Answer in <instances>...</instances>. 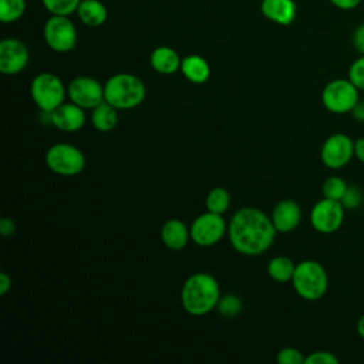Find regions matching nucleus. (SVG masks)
Returning <instances> with one entry per match:
<instances>
[{
	"label": "nucleus",
	"instance_id": "obj_1",
	"mask_svg": "<svg viewBox=\"0 0 364 364\" xmlns=\"http://www.w3.org/2000/svg\"><path fill=\"white\" fill-rule=\"evenodd\" d=\"M228 232L236 252L246 256H257L272 246L277 230L272 218L262 210L243 208L232 216Z\"/></svg>",
	"mask_w": 364,
	"mask_h": 364
},
{
	"label": "nucleus",
	"instance_id": "obj_2",
	"mask_svg": "<svg viewBox=\"0 0 364 364\" xmlns=\"http://www.w3.org/2000/svg\"><path fill=\"white\" fill-rule=\"evenodd\" d=\"M220 299L216 279L208 273H195L186 279L181 291L183 309L192 316H202L216 307Z\"/></svg>",
	"mask_w": 364,
	"mask_h": 364
},
{
	"label": "nucleus",
	"instance_id": "obj_3",
	"mask_svg": "<svg viewBox=\"0 0 364 364\" xmlns=\"http://www.w3.org/2000/svg\"><path fill=\"white\" fill-rule=\"evenodd\" d=\"M145 98L144 82L132 74L119 73L109 77L104 85V100L117 109H129Z\"/></svg>",
	"mask_w": 364,
	"mask_h": 364
},
{
	"label": "nucleus",
	"instance_id": "obj_4",
	"mask_svg": "<svg viewBox=\"0 0 364 364\" xmlns=\"http://www.w3.org/2000/svg\"><path fill=\"white\" fill-rule=\"evenodd\" d=\"M296 293L309 301L321 299L328 287V276L326 269L316 260H303L296 264L293 277Z\"/></svg>",
	"mask_w": 364,
	"mask_h": 364
},
{
	"label": "nucleus",
	"instance_id": "obj_5",
	"mask_svg": "<svg viewBox=\"0 0 364 364\" xmlns=\"http://www.w3.org/2000/svg\"><path fill=\"white\" fill-rule=\"evenodd\" d=\"M30 94L41 111L51 112L64 102L65 88L57 75L41 73L33 78Z\"/></svg>",
	"mask_w": 364,
	"mask_h": 364
},
{
	"label": "nucleus",
	"instance_id": "obj_6",
	"mask_svg": "<svg viewBox=\"0 0 364 364\" xmlns=\"http://www.w3.org/2000/svg\"><path fill=\"white\" fill-rule=\"evenodd\" d=\"M358 91L350 78H337L323 88L321 102L333 114L351 112L358 104Z\"/></svg>",
	"mask_w": 364,
	"mask_h": 364
},
{
	"label": "nucleus",
	"instance_id": "obj_7",
	"mask_svg": "<svg viewBox=\"0 0 364 364\" xmlns=\"http://www.w3.org/2000/svg\"><path fill=\"white\" fill-rule=\"evenodd\" d=\"M47 166L58 175L73 176L80 173L85 166L84 154L70 144H54L46 154Z\"/></svg>",
	"mask_w": 364,
	"mask_h": 364
},
{
	"label": "nucleus",
	"instance_id": "obj_8",
	"mask_svg": "<svg viewBox=\"0 0 364 364\" xmlns=\"http://www.w3.org/2000/svg\"><path fill=\"white\" fill-rule=\"evenodd\" d=\"M44 40L47 46L57 53H68L77 44V30L68 16H54L44 24Z\"/></svg>",
	"mask_w": 364,
	"mask_h": 364
},
{
	"label": "nucleus",
	"instance_id": "obj_9",
	"mask_svg": "<svg viewBox=\"0 0 364 364\" xmlns=\"http://www.w3.org/2000/svg\"><path fill=\"white\" fill-rule=\"evenodd\" d=\"M344 210L346 208L340 200L323 198L313 206L310 212L311 226L320 233H333L343 225Z\"/></svg>",
	"mask_w": 364,
	"mask_h": 364
},
{
	"label": "nucleus",
	"instance_id": "obj_10",
	"mask_svg": "<svg viewBox=\"0 0 364 364\" xmlns=\"http://www.w3.org/2000/svg\"><path fill=\"white\" fill-rule=\"evenodd\" d=\"M354 155V141L343 132L330 135L320 151L321 162L330 169H340L346 166Z\"/></svg>",
	"mask_w": 364,
	"mask_h": 364
},
{
	"label": "nucleus",
	"instance_id": "obj_11",
	"mask_svg": "<svg viewBox=\"0 0 364 364\" xmlns=\"http://www.w3.org/2000/svg\"><path fill=\"white\" fill-rule=\"evenodd\" d=\"M191 237L199 246H212L218 243L225 232L226 223L225 219L219 213L206 212L199 215L191 226Z\"/></svg>",
	"mask_w": 364,
	"mask_h": 364
},
{
	"label": "nucleus",
	"instance_id": "obj_12",
	"mask_svg": "<svg viewBox=\"0 0 364 364\" xmlns=\"http://www.w3.org/2000/svg\"><path fill=\"white\" fill-rule=\"evenodd\" d=\"M68 97L82 108H94L104 101V87L95 78L75 77L68 84Z\"/></svg>",
	"mask_w": 364,
	"mask_h": 364
},
{
	"label": "nucleus",
	"instance_id": "obj_13",
	"mask_svg": "<svg viewBox=\"0 0 364 364\" xmlns=\"http://www.w3.org/2000/svg\"><path fill=\"white\" fill-rule=\"evenodd\" d=\"M28 63V50L18 38H3L0 41V71L13 75L26 68Z\"/></svg>",
	"mask_w": 364,
	"mask_h": 364
},
{
	"label": "nucleus",
	"instance_id": "obj_14",
	"mask_svg": "<svg viewBox=\"0 0 364 364\" xmlns=\"http://www.w3.org/2000/svg\"><path fill=\"white\" fill-rule=\"evenodd\" d=\"M82 109V107L74 104L73 101L67 104L63 102L60 107L50 112V124L61 131H78L85 124V114Z\"/></svg>",
	"mask_w": 364,
	"mask_h": 364
},
{
	"label": "nucleus",
	"instance_id": "obj_15",
	"mask_svg": "<svg viewBox=\"0 0 364 364\" xmlns=\"http://www.w3.org/2000/svg\"><path fill=\"white\" fill-rule=\"evenodd\" d=\"M272 222L277 232H291L301 219L300 206L291 199H283L277 202L272 210Z\"/></svg>",
	"mask_w": 364,
	"mask_h": 364
},
{
	"label": "nucleus",
	"instance_id": "obj_16",
	"mask_svg": "<svg viewBox=\"0 0 364 364\" xmlns=\"http://www.w3.org/2000/svg\"><path fill=\"white\" fill-rule=\"evenodd\" d=\"M260 11L267 20L279 26H289L296 20L297 4L294 0H262Z\"/></svg>",
	"mask_w": 364,
	"mask_h": 364
},
{
	"label": "nucleus",
	"instance_id": "obj_17",
	"mask_svg": "<svg viewBox=\"0 0 364 364\" xmlns=\"http://www.w3.org/2000/svg\"><path fill=\"white\" fill-rule=\"evenodd\" d=\"M149 61H151V65L152 68L159 73V74H173L176 73L178 70H181V57L178 55V53L171 48V47H166V46H161V47H156L152 53H151V57H149Z\"/></svg>",
	"mask_w": 364,
	"mask_h": 364
},
{
	"label": "nucleus",
	"instance_id": "obj_18",
	"mask_svg": "<svg viewBox=\"0 0 364 364\" xmlns=\"http://www.w3.org/2000/svg\"><path fill=\"white\" fill-rule=\"evenodd\" d=\"M191 236V230L185 226L182 220L171 219L166 220L161 229V237L164 245L171 250H181Z\"/></svg>",
	"mask_w": 364,
	"mask_h": 364
},
{
	"label": "nucleus",
	"instance_id": "obj_19",
	"mask_svg": "<svg viewBox=\"0 0 364 364\" xmlns=\"http://www.w3.org/2000/svg\"><path fill=\"white\" fill-rule=\"evenodd\" d=\"M181 71L193 84H202L210 75V67L208 61L198 54L183 57L181 63Z\"/></svg>",
	"mask_w": 364,
	"mask_h": 364
},
{
	"label": "nucleus",
	"instance_id": "obj_20",
	"mask_svg": "<svg viewBox=\"0 0 364 364\" xmlns=\"http://www.w3.org/2000/svg\"><path fill=\"white\" fill-rule=\"evenodd\" d=\"M80 20L88 27H100L107 20V9L100 0H81L77 7Z\"/></svg>",
	"mask_w": 364,
	"mask_h": 364
},
{
	"label": "nucleus",
	"instance_id": "obj_21",
	"mask_svg": "<svg viewBox=\"0 0 364 364\" xmlns=\"http://www.w3.org/2000/svg\"><path fill=\"white\" fill-rule=\"evenodd\" d=\"M117 121H118L117 108L109 102H107L105 100L92 108L91 122L95 129L101 132L111 131L117 125Z\"/></svg>",
	"mask_w": 364,
	"mask_h": 364
},
{
	"label": "nucleus",
	"instance_id": "obj_22",
	"mask_svg": "<svg viewBox=\"0 0 364 364\" xmlns=\"http://www.w3.org/2000/svg\"><path fill=\"white\" fill-rule=\"evenodd\" d=\"M296 264L286 256H276L267 264L269 276L276 282H289L293 277Z\"/></svg>",
	"mask_w": 364,
	"mask_h": 364
},
{
	"label": "nucleus",
	"instance_id": "obj_23",
	"mask_svg": "<svg viewBox=\"0 0 364 364\" xmlns=\"http://www.w3.org/2000/svg\"><path fill=\"white\" fill-rule=\"evenodd\" d=\"M26 0H0V21L14 23L23 17Z\"/></svg>",
	"mask_w": 364,
	"mask_h": 364
},
{
	"label": "nucleus",
	"instance_id": "obj_24",
	"mask_svg": "<svg viewBox=\"0 0 364 364\" xmlns=\"http://www.w3.org/2000/svg\"><path fill=\"white\" fill-rule=\"evenodd\" d=\"M229 203H230V196L228 191L219 186L213 188L206 196V208L209 212H213V213L222 215L223 212L228 210Z\"/></svg>",
	"mask_w": 364,
	"mask_h": 364
},
{
	"label": "nucleus",
	"instance_id": "obj_25",
	"mask_svg": "<svg viewBox=\"0 0 364 364\" xmlns=\"http://www.w3.org/2000/svg\"><path fill=\"white\" fill-rule=\"evenodd\" d=\"M347 183L343 178L340 176H330L323 182L321 191H323V196L328 198V199H334V200H341V198L344 196L346 191H347Z\"/></svg>",
	"mask_w": 364,
	"mask_h": 364
},
{
	"label": "nucleus",
	"instance_id": "obj_26",
	"mask_svg": "<svg viewBox=\"0 0 364 364\" xmlns=\"http://www.w3.org/2000/svg\"><path fill=\"white\" fill-rule=\"evenodd\" d=\"M81 0H41L44 9L54 16H70L77 11Z\"/></svg>",
	"mask_w": 364,
	"mask_h": 364
},
{
	"label": "nucleus",
	"instance_id": "obj_27",
	"mask_svg": "<svg viewBox=\"0 0 364 364\" xmlns=\"http://www.w3.org/2000/svg\"><path fill=\"white\" fill-rule=\"evenodd\" d=\"M216 307L223 317H235L242 310V301L236 294H225L219 299Z\"/></svg>",
	"mask_w": 364,
	"mask_h": 364
},
{
	"label": "nucleus",
	"instance_id": "obj_28",
	"mask_svg": "<svg viewBox=\"0 0 364 364\" xmlns=\"http://www.w3.org/2000/svg\"><path fill=\"white\" fill-rule=\"evenodd\" d=\"M350 81L361 91H364V54H361L348 68Z\"/></svg>",
	"mask_w": 364,
	"mask_h": 364
},
{
	"label": "nucleus",
	"instance_id": "obj_29",
	"mask_svg": "<svg viewBox=\"0 0 364 364\" xmlns=\"http://www.w3.org/2000/svg\"><path fill=\"white\" fill-rule=\"evenodd\" d=\"M346 209H355L363 202V192L355 185H348L344 196L340 200Z\"/></svg>",
	"mask_w": 364,
	"mask_h": 364
},
{
	"label": "nucleus",
	"instance_id": "obj_30",
	"mask_svg": "<svg viewBox=\"0 0 364 364\" xmlns=\"http://www.w3.org/2000/svg\"><path fill=\"white\" fill-rule=\"evenodd\" d=\"M303 354L293 347H284L277 353V363L279 364H303L304 363Z\"/></svg>",
	"mask_w": 364,
	"mask_h": 364
},
{
	"label": "nucleus",
	"instance_id": "obj_31",
	"mask_svg": "<svg viewBox=\"0 0 364 364\" xmlns=\"http://www.w3.org/2000/svg\"><path fill=\"white\" fill-rule=\"evenodd\" d=\"M338 358L330 351H314L304 358V364H337Z\"/></svg>",
	"mask_w": 364,
	"mask_h": 364
},
{
	"label": "nucleus",
	"instance_id": "obj_32",
	"mask_svg": "<svg viewBox=\"0 0 364 364\" xmlns=\"http://www.w3.org/2000/svg\"><path fill=\"white\" fill-rule=\"evenodd\" d=\"M353 46L360 54H364V23L353 31Z\"/></svg>",
	"mask_w": 364,
	"mask_h": 364
},
{
	"label": "nucleus",
	"instance_id": "obj_33",
	"mask_svg": "<svg viewBox=\"0 0 364 364\" xmlns=\"http://www.w3.org/2000/svg\"><path fill=\"white\" fill-rule=\"evenodd\" d=\"M328 1L340 10H353L361 3V0H328Z\"/></svg>",
	"mask_w": 364,
	"mask_h": 364
},
{
	"label": "nucleus",
	"instance_id": "obj_34",
	"mask_svg": "<svg viewBox=\"0 0 364 364\" xmlns=\"http://www.w3.org/2000/svg\"><path fill=\"white\" fill-rule=\"evenodd\" d=\"M14 230H16V225H14V222L11 219L3 218L0 220V233L3 236H10V235L14 233Z\"/></svg>",
	"mask_w": 364,
	"mask_h": 364
},
{
	"label": "nucleus",
	"instance_id": "obj_35",
	"mask_svg": "<svg viewBox=\"0 0 364 364\" xmlns=\"http://www.w3.org/2000/svg\"><path fill=\"white\" fill-rule=\"evenodd\" d=\"M354 155L358 158L360 162L364 164V136L354 141Z\"/></svg>",
	"mask_w": 364,
	"mask_h": 364
},
{
	"label": "nucleus",
	"instance_id": "obj_36",
	"mask_svg": "<svg viewBox=\"0 0 364 364\" xmlns=\"http://www.w3.org/2000/svg\"><path fill=\"white\" fill-rule=\"evenodd\" d=\"M11 287V279L7 273H0V294H6Z\"/></svg>",
	"mask_w": 364,
	"mask_h": 364
},
{
	"label": "nucleus",
	"instance_id": "obj_37",
	"mask_svg": "<svg viewBox=\"0 0 364 364\" xmlns=\"http://www.w3.org/2000/svg\"><path fill=\"white\" fill-rule=\"evenodd\" d=\"M354 118L358 119V121H364V104L358 101V104L354 107V109L351 111Z\"/></svg>",
	"mask_w": 364,
	"mask_h": 364
},
{
	"label": "nucleus",
	"instance_id": "obj_38",
	"mask_svg": "<svg viewBox=\"0 0 364 364\" xmlns=\"http://www.w3.org/2000/svg\"><path fill=\"white\" fill-rule=\"evenodd\" d=\"M357 333L361 338H364V314H361L357 321Z\"/></svg>",
	"mask_w": 364,
	"mask_h": 364
}]
</instances>
